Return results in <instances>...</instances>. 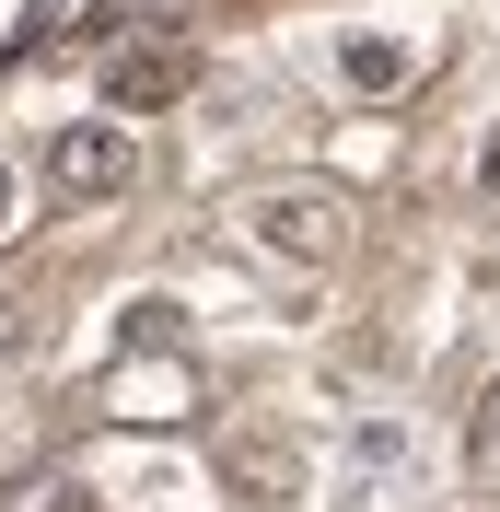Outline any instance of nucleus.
<instances>
[{
	"mask_svg": "<svg viewBox=\"0 0 500 512\" xmlns=\"http://www.w3.org/2000/svg\"><path fill=\"white\" fill-rule=\"evenodd\" d=\"M82 408L117 419V431H187V419L210 408V384H198L187 350H117L94 384H82Z\"/></svg>",
	"mask_w": 500,
	"mask_h": 512,
	"instance_id": "obj_1",
	"label": "nucleus"
},
{
	"mask_svg": "<svg viewBox=\"0 0 500 512\" xmlns=\"http://www.w3.org/2000/svg\"><path fill=\"white\" fill-rule=\"evenodd\" d=\"M245 222H256V245H280L291 268H326V256H349V210L338 187H256L245 198Z\"/></svg>",
	"mask_w": 500,
	"mask_h": 512,
	"instance_id": "obj_2",
	"label": "nucleus"
},
{
	"mask_svg": "<svg viewBox=\"0 0 500 512\" xmlns=\"http://www.w3.org/2000/svg\"><path fill=\"white\" fill-rule=\"evenodd\" d=\"M128 175H140V140H128L117 117L59 128V152H47V187H59V198H117Z\"/></svg>",
	"mask_w": 500,
	"mask_h": 512,
	"instance_id": "obj_3",
	"label": "nucleus"
},
{
	"mask_svg": "<svg viewBox=\"0 0 500 512\" xmlns=\"http://www.w3.org/2000/svg\"><path fill=\"white\" fill-rule=\"evenodd\" d=\"M105 94L117 105H175L187 94V47H117L105 59Z\"/></svg>",
	"mask_w": 500,
	"mask_h": 512,
	"instance_id": "obj_4",
	"label": "nucleus"
},
{
	"mask_svg": "<svg viewBox=\"0 0 500 512\" xmlns=\"http://www.w3.org/2000/svg\"><path fill=\"white\" fill-rule=\"evenodd\" d=\"M338 70L361 94H407V47H384V35H338Z\"/></svg>",
	"mask_w": 500,
	"mask_h": 512,
	"instance_id": "obj_5",
	"label": "nucleus"
},
{
	"mask_svg": "<svg viewBox=\"0 0 500 512\" xmlns=\"http://www.w3.org/2000/svg\"><path fill=\"white\" fill-rule=\"evenodd\" d=\"M0 512H82V478L70 466H24V478L0 489Z\"/></svg>",
	"mask_w": 500,
	"mask_h": 512,
	"instance_id": "obj_6",
	"label": "nucleus"
},
{
	"mask_svg": "<svg viewBox=\"0 0 500 512\" xmlns=\"http://www.w3.org/2000/svg\"><path fill=\"white\" fill-rule=\"evenodd\" d=\"M117 350H187V315H175V303H128V315H117Z\"/></svg>",
	"mask_w": 500,
	"mask_h": 512,
	"instance_id": "obj_7",
	"label": "nucleus"
},
{
	"mask_svg": "<svg viewBox=\"0 0 500 512\" xmlns=\"http://www.w3.org/2000/svg\"><path fill=\"white\" fill-rule=\"evenodd\" d=\"M0 361H24V303L0 291Z\"/></svg>",
	"mask_w": 500,
	"mask_h": 512,
	"instance_id": "obj_8",
	"label": "nucleus"
},
{
	"mask_svg": "<svg viewBox=\"0 0 500 512\" xmlns=\"http://www.w3.org/2000/svg\"><path fill=\"white\" fill-rule=\"evenodd\" d=\"M477 443L500 454V384H489V396H477Z\"/></svg>",
	"mask_w": 500,
	"mask_h": 512,
	"instance_id": "obj_9",
	"label": "nucleus"
},
{
	"mask_svg": "<svg viewBox=\"0 0 500 512\" xmlns=\"http://www.w3.org/2000/svg\"><path fill=\"white\" fill-rule=\"evenodd\" d=\"M0 233H12V175H0Z\"/></svg>",
	"mask_w": 500,
	"mask_h": 512,
	"instance_id": "obj_10",
	"label": "nucleus"
}]
</instances>
